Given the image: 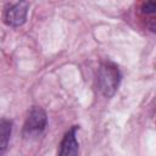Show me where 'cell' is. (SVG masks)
<instances>
[{
	"label": "cell",
	"mask_w": 156,
	"mask_h": 156,
	"mask_svg": "<svg viewBox=\"0 0 156 156\" xmlns=\"http://www.w3.org/2000/svg\"><path fill=\"white\" fill-rule=\"evenodd\" d=\"M155 10H156V2H154V1H146V2H143L141 4V11H143V13L154 15L155 13Z\"/></svg>",
	"instance_id": "8992f818"
},
{
	"label": "cell",
	"mask_w": 156,
	"mask_h": 156,
	"mask_svg": "<svg viewBox=\"0 0 156 156\" xmlns=\"http://www.w3.org/2000/svg\"><path fill=\"white\" fill-rule=\"evenodd\" d=\"M12 132V122L7 118H0V156L6 151Z\"/></svg>",
	"instance_id": "5b68a950"
},
{
	"label": "cell",
	"mask_w": 156,
	"mask_h": 156,
	"mask_svg": "<svg viewBox=\"0 0 156 156\" xmlns=\"http://www.w3.org/2000/svg\"><path fill=\"white\" fill-rule=\"evenodd\" d=\"M77 126H73L69 130L66 132V134L62 138L61 145H60V154L58 156H78V141L76 136Z\"/></svg>",
	"instance_id": "277c9868"
},
{
	"label": "cell",
	"mask_w": 156,
	"mask_h": 156,
	"mask_svg": "<svg viewBox=\"0 0 156 156\" xmlns=\"http://www.w3.org/2000/svg\"><path fill=\"white\" fill-rule=\"evenodd\" d=\"M121 83V73L113 62H104L98 72V85L104 96L111 98L118 89Z\"/></svg>",
	"instance_id": "6da1fadb"
},
{
	"label": "cell",
	"mask_w": 156,
	"mask_h": 156,
	"mask_svg": "<svg viewBox=\"0 0 156 156\" xmlns=\"http://www.w3.org/2000/svg\"><path fill=\"white\" fill-rule=\"evenodd\" d=\"M48 123V116L46 112L38 106H33L32 110L29 111L26 122H24V127H23V132L26 135H38L40 134Z\"/></svg>",
	"instance_id": "7a4b0ae2"
},
{
	"label": "cell",
	"mask_w": 156,
	"mask_h": 156,
	"mask_svg": "<svg viewBox=\"0 0 156 156\" xmlns=\"http://www.w3.org/2000/svg\"><path fill=\"white\" fill-rule=\"evenodd\" d=\"M28 2H16L11 4L7 6L5 10V22L9 26L18 27L23 24L27 20V13H28Z\"/></svg>",
	"instance_id": "3957f363"
}]
</instances>
